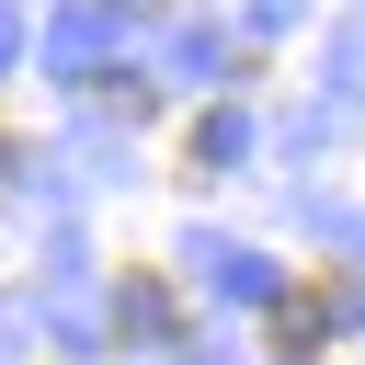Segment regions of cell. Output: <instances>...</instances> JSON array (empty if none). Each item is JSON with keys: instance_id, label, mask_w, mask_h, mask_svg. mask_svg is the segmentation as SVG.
Listing matches in <instances>:
<instances>
[{"instance_id": "2", "label": "cell", "mask_w": 365, "mask_h": 365, "mask_svg": "<svg viewBox=\"0 0 365 365\" xmlns=\"http://www.w3.org/2000/svg\"><path fill=\"white\" fill-rule=\"evenodd\" d=\"M125 331H171V285L160 274H125Z\"/></svg>"}, {"instance_id": "1", "label": "cell", "mask_w": 365, "mask_h": 365, "mask_svg": "<svg viewBox=\"0 0 365 365\" xmlns=\"http://www.w3.org/2000/svg\"><path fill=\"white\" fill-rule=\"evenodd\" d=\"M354 319H365V285H354V274H308V285H285V297H274L262 342H274L285 365H308V354H319L331 331H354Z\"/></svg>"}]
</instances>
